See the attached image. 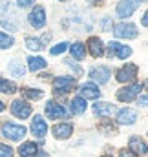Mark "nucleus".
Masks as SVG:
<instances>
[{
    "instance_id": "1",
    "label": "nucleus",
    "mask_w": 148,
    "mask_h": 157,
    "mask_svg": "<svg viewBox=\"0 0 148 157\" xmlns=\"http://www.w3.org/2000/svg\"><path fill=\"white\" fill-rule=\"evenodd\" d=\"M15 18H17V13H15L13 4L7 2V0H2V2H0V24H2L6 29H9V31H17L18 24L13 22Z\"/></svg>"
},
{
    "instance_id": "2",
    "label": "nucleus",
    "mask_w": 148,
    "mask_h": 157,
    "mask_svg": "<svg viewBox=\"0 0 148 157\" xmlns=\"http://www.w3.org/2000/svg\"><path fill=\"white\" fill-rule=\"evenodd\" d=\"M26 126L15 124V122H4L2 124V135L9 141H22L26 137Z\"/></svg>"
},
{
    "instance_id": "3",
    "label": "nucleus",
    "mask_w": 148,
    "mask_h": 157,
    "mask_svg": "<svg viewBox=\"0 0 148 157\" xmlns=\"http://www.w3.org/2000/svg\"><path fill=\"white\" fill-rule=\"evenodd\" d=\"M145 2H146V0H121V2L117 4L115 13H117L119 18H128V17H132V13H134L141 4H145Z\"/></svg>"
},
{
    "instance_id": "4",
    "label": "nucleus",
    "mask_w": 148,
    "mask_h": 157,
    "mask_svg": "<svg viewBox=\"0 0 148 157\" xmlns=\"http://www.w3.org/2000/svg\"><path fill=\"white\" fill-rule=\"evenodd\" d=\"M44 112H46L48 119H51V121H57V119H70V115H72L64 106H60V104L55 102V101H48Z\"/></svg>"
},
{
    "instance_id": "5",
    "label": "nucleus",
    "mask_w": 148,
    "mask_h": 157,
    "mask_svg": "<svg viewBox=\"0 0 148 157\" xmlns=\"http://www.w3.org/2000/svg\"><path fill=\"white\" fill-rule=\"evenodd\" d=\"M141 88H143V84H126L124 88L117 90V99L121 102H132V101L137 99Z\"/></svg>"
},
{
    "instance_id": "6",
    "label": "nucleus",
    "mask_w": 148,
    "mask_h": 157,
    "mask_svg": "<svg viewBox=\"0 0 148 157\" xmlns=\"http://www.w3.org/2000/svg\"><path fill=\"white\" fill-rule=\"evenodd\" d=\"M77 86L75 77H57L53 80V91L57 95H66Z\"/></svg>"
},
{
    "instance_id": "7",
    "label": "nucleus",
    "mask_w": 148,
    "mask_h": 157,
    "mask_svg": "<svg viewBox=\"0 0 148 157\" xmlns=\"http://www.w3.org/2000/svg\"><path fill=\"white\" fill-rule=\"evenodd\" d=\"M137 71H139V68H137L135 64L128 62V64H124L121 70H117L115 78H117L119 82H126V84H130V82H134V80L137 78Z\"/></svg>"
},
{
    "instance_id": "8",
    "label": "nucleus",
    "mask_w": 148,
    "mask_h": 157,
    "mask_svg": "<svg viewBox=\"0 0 148 157\" xmlns=\"http://www.w3.org/2000/svg\"><path fill=\"white\" fill-rule=\"evenodd\" d=\"M106 55L110 57V59H128L130 55H132V49L128 48V46H123V44H119V42H115V40H111L110 44H108V48H106Z\"/></svg>"
},
{
    "instance_id": "9",
    "label": "nucleus",
    "mask_w": 148,
    "mask_h": 157,
    "mask_svg": "<svg viewBox=\"0 0 148 157\" xmlns=\"http://www.w3.org/2000/svg\"><path fill=\"white\" fill-rule=\"evenodd\" d=\"M113 35L117 39H135L137 37V28L130 22H121L113 28Z\"/></svg>"
},
{
    "instance_id": "10",
    "label": "nucleus",
    "mask_w": 148,
    "mask_h": 157,
    "mask_svg": "<svg viewBox=\"0 0 148 157\" xmlns=\"http://www.w3.org/2000/svg\"><path fill=\"white\" fill-rule=\"evenodd\" d=\"M11 113L18 119H28L31 115V106L24 99H17L11 102Z\"/></svg>"
},
{
    "instance_id": "11",
    "label": "nucleus",
    "mask_w": 148,
    "mask_h": 157,
    "mask_svg": "<svg viewBox=\"0 0 148 157\" xmlns=\"http://www.w3.org/2000/svg\"><path fill=\"white\" fill-rule=\"evenodd\" d=\"M28 18H29V24L35 29H42L46 26V11H44V7L42 6H35Z\"/></svg>"
},
{
    "instance_id": "12",
    "label": "nucleus",
    "mask_w": 148,
    "mask_h": 157,
    "mask_svg": "<svg viewBox=\"0 0 148 157\" xmlns=\"http://www.w3.org/2000/svg\"><path fill=\"white\" fill-rule=\"evenodd\" d=\"M79 97H82L84 101L86 99H99L101 97V90L95 82H84L80 88H79Z\"/></svg>"
},
{
    "instance_id": "13",
    "label": "nucleus",
    "mask_w": 148,
    "mask_h": 157,
    "mask_svg": "<svg viewBox=\"0 0 148 157\" xmlns=\"http://www.w3.org/2000/svg\"><path fill=\"white\" fill-rule=\"evenodd\" d=\"M84 46L88 48V51H90V55L93 59H99V57L104 55V44H103V40L99 39V37H90Z\"/></svg>"
},
{
    "instance_id": "14",
    "label": "nucleus",
    "mask_w": 148,
    "mask_h": 157,
    "mask_svg": "<svg viewBox=\"0 0 148 157\" xmlns=\"http://www.w3.org/2000/svg\"><path fill=\"white\" fill-rule=\"evenodd\" d=\"M128 150H130L132 154H135V155H146L148 154L146 143H145L141 137H137V135H132V137H130V141H128Z\"/></svg>"
},
{
    "instance_id": "15",
    "label": "nucleus",
    "mask_w": 148,
    "mask_h": 157,
    "mask_svg": "<svg viewBox=\"0 0 148 157\" xmlns=\"http://www.w3.org/2000/svg\"><path fill=\"white\" fill-rule=\"evenodd\" d=\"M111 71L110 68H106V66H97V68H93L92 71H90V77L93 82H97V84H106L108 82V78H110Z\"/></svg>"
},
{
    "instance_id": "16",
    "label": "nucleus",
    "mask_w": 148,
    "mask_h": 157,
    "mask_svg": "<svg viewBox=\"0 0 148 157\" xmlns=\"http://www.w3.org/2000/svg\"><path fill=\"white\" fill-rule=\"evenodd\" d=\"M46 132H48V124H46V121L40 117V115H35L33 121H31V133H33L37 139H44Z\"/></svg>"
},
{
    "instance_id": "17",
    "label": "nucleus",
    "mask_w": 148,
    "mask_h": 157,
    "mask_svg": "<svg viewBox=\"0 0 148 157\" xmlns=\"http://www.w3.org/2000/svg\"><path fill=\"white\" fill-rule=\"evenodd\" d=\"M135 121H137V112H135V110H132V108H123V110H119V113H117V122H119V124L130 126V124H134Z\"/></svg>"
},
{
    "instance_id": "18",
    "label": "nucleus",
    "mask_w": 148,
    "mask_h": 157,
    "mask_svg": "<svg viewBox=\"0 0 148 157\" xmlns=\"http://www.w3.org/2000/svg\"><path fill=\"white\" fill-rule=\"evenodd\" d=\"M72 133H73V126L70 122H60V124L53 126V135L57 139H68Z\"/></svg>"
},
{
    "instance_id": "19",
    "label": "nucleus",
    "mask_w": 148,
    "mask_h": 157,
    "mask_svg": "<svg viewBox=\"0 0 148 157\" xmlns=\"http://www.w3.org/2000/svg\"><path fill=\"white\" fill-rule=\"evenodd\" d=\"M113 110H115V106L110 104V102H95L93 104V113L95 115H99V117H110L111 113H113Z\"/></svg>"
},
{
    "instance_id": "20",
    "label": "nucleus",
    "mask_w": 148,
    "mask_h": 157,
    "mask_svg": "<svg viewBox=\"0 0 148 157\" xmlns=\"http://www.w3.org/2000/svg\"><path fill=\"white\" fill-rule=\"evenodd\" d=\"M37 152H38V144L37 143H31V141L22 143L20 148H18V155L20 157H35Z\"/></svg>"
},
{
    "instance_id": "21",
    "label": "nucleus",
    "mask_w": 148,
    "mask_h": 157,
    "mask_svg": "<svg viewBox=\"0 0 148 157\" xmlns=\"http://www.w3.org/2000/svg\"><path fill=\"white\" fill-rule=\"evenodd\" d=\"M86 112V101L82 97H75L70 104V113L72 115H82Z\"/></svg>"
},
{
    "instance_id": "22",
    "label": "nucleus",
    "mask_w": 148,
    "mask_h": 157,
    "mask_svg": "<svg viewBox=\"0 0 148 157\" xmlns=\"http://www.w3.org/2000/svg\"><path fill=\"white\" fill-rule=\"evenodd\" d=\"M28 68H29V71L37 73V71H40V70L46 68V60H44L42 57H29V59H28Z\"/></svg>"
},
{
    "instance_id": "23",
    "label": "nucleus",
    "mask_w": 148,
    "mask_h": 157,
    "mask_svg": "<svg viewBox=\"0 0 148 157\" xmlns=\"http://www.w3.org/2000/svg\"><path fill=\"white\" fill-rule=\"evenodd\" d=\"M70 51H72V57L77 59V60H82V59L86 57V46H84L82 42H75V44H72Z\"/></svg>"
},
{
    "instance_id": "24",
    "label": "nucleus",
    "mask_w": 148,
    "mask_h": 157,
    "mask_svg": "<svg viewBox=\"0 0 148 157\" xmlns=\"http://www.w3.org/2000/svg\"><path fill=\"white\" fill-rule=\"evenodd\" d=\"M97 130L99 132H103V133H106V135H111V133H117V126L111 122L110 119L106 117L104 121H101L99 122V126H97Z\"/></svg>"
},
{
    "instance_id": "25",
    "label": "nucleus",
    "mask_w": 148,
    "mask_h": 157,
    "mask_svg": "<svg viewBox=\"0 0 148 157\" xmlns=\"http://www.w3.org/2000/svg\"><path fill=\"white\" fill-rule=\"evenodd\" d=\"M22 95H24L26 99L38 101V99H42L44 91H42V90H37V88H22Z\"/></svg>"
},
{
    "instance_id": "26",
    "label": "nucleus",
    "mask_w": 148,
    "mask_h": 157,
    "mask_svg": "<svg viewBox=\"0 0 148 157\" xmlns=\"http://www.w3.org/2000/svg\"><path fill=\"white\" fill-rule=\"evenodd\" d=\"M17 91V84L11 82V80H6V78H0V93H6V95H11Z\"/></svg>"
},
{
    "instance_id": "27",
    "label": "nucleus",
    "mask_w": 148,
    "mask_h": 157,
    "mask_svg": "<svg viewBox=\"0 0 148 157\" xmlns=\"http://www.w3.org/2000/svg\"><path fill=\"white\" fill-rule=\"evenodd\" d=\"M9 73L15 75V77H22V75L26 73V70H24V66L18 64L17 60H11V62H9Z\"/></svg>"
},
{
    "instance_id": "28",
    "label": "nucleus",
    "mask_w": 148,
    "mask_h": 157,
    "mask_svg": "<svg viewBox=\"0 0 148 157\" xmlns=\"http://www.w3.org/2000/svg\"><path fill=\"white\" fill-rule=\"evenodd\" d=\"M13 44H15V39H13L11 35L0 31V49H7V48H11Z\"/></svg>"
},
{
    "instance_id": "29",
    "label": "nucleus",
    "mask_w": 148,
    "mask_h": 157,
    "mask_svg": "<svg viewBox=\"0 0 148 157\" xmlns=\"http://www.w3.org/2000/svg\"><path fill=\"white\" fill-rule=\"evenodd\" d=\"M26 48L31 49V51H40V49H42V42H40L38 39L28 37V39H26Z\"/></svg>"
},
{
    "instance_id": "30",
    "label": "nucleus",
    "mask_w": 148,
    "mask_h": 157,
    "mask_svg": "<svg viewBox=\"0 0 148 157\" xmlns=\"http://www.w3.org/2000/svg\"><path fill=\"white\" fill-rule=\"evenodd\" d=\"M66 49H68V42H60V44L53 46V48L49 49V53H51V55H60V53H64Z\"/></svg>"
},
{
    "instance_id": "31",
    "label": "nucleus",
    "mask_w": 148,
    "mask_h": 157,
    "mask_svg": "<svg viewBox=\"0 0 148 157\" xmlns=\"http://www.w3.org/2000/svg\"><path fill=\"white\" fill-rule=\"evenodd\" d=\"M13 155H15L13 148H11L9 144H4V143H0V157H13Z\"/></svg>"
},
{
    "instance_id": "32",
    "label": "nucleus",
    "mask_w": 148,
    "mask_h": 157,
    "mask_svg": "<svg viewBox=\"0 0 148 157\" xmlns=\"http://www.w3.org/2000/svg\"><path fill=\"white\" fill-rule=\"evenodd\" d=\"M66 64H68V66H70V68L73 70V71L77 73V75H80V73H82V68H79V66H77V64H73L72 60H66Z\"/></svg>"
},
{
    "instance_id": "33",
    "label": "nucleus",
    "mask_w": 148,
    "mask_h": 157,
    "mask_svg": "<svg viewBox=\"0 0 148 157\" xmlns=\"http://www.w3.org/2000/svg\"><path fill=\"white\" fill-rule=\"evenodd\" d=\"M20 7H29L31 4H35V0H17Z\"/></svg>"
},
{
    "instance_id": "34",
    "label": "nucleus",
    "mask_w": 148,
    "mask_h": 157,
    "mask_svg": "<svg viewBox=\"0 0 148 157\" xmlns=\"http://www.w3.org/2000/svg\"><path fill=\"white\" fill-rule=\"evenodd\" d=\"M119 157H137V155H135V154H132L130 150H121Z\"/></svg>"
},
{
    "instance_id": "35",
    "label": "nucleus",
    "mask_w": 148,
    "mask_h": 157,
    "mask_svg": "<svg viewBox=\"0 0 148 157\" xmlns=\"http://www.w3.org/2000/svg\"><path fill=\"white\" fill-rule=\"evenodd\" d=\"M139 106H148V95L139 97Z\"/></svg>"
},
{
    "instance_id": "36",
    "label": "nucleus",
    "mask_w": 148,
    "mask_h": 157,
    "mask_svg": "<svg viewBox=\"0 0 148 157\" xmlns=\"http://www.w3.org/2000/svg\"><path fill=\"white\" fill-rule=\"evenodd\" d=\"M86 2L92 6H103V0H86Z\"/></svg>"
},
{
    "instance_id": "37",
    "label": "nucleus",
    "mask_w": 148,
    "mask_h": 157,
    "mask_svg": "<svg viewBox=\"0 0 148 157\" xmlns=\"http://www.w3.org/2000/svg\"><path fill=\"white\" fill-rule=\"evenodd\" d=\"M110 20H111V18H108V17H106V18H104V24H103V28H104V29H106V31H108V29H110Z\"/></svg>"
},
{
    "instance_id": "38",
    "label": "nucleus",
    "mask_w": 148,
    "mask_h": 157,
    "mask_svg": "<svg viewBox=\"0 0 148 157\" xmlns=\"http://www.w3.org/2000/svg\"><path fill=\"white\" fill-rule=\"evenodd\" d=\"M143 26H145V28H148V11L143 15Z\"/></svg>"
},
{
    "instance_id": "39",
    "label": "nucleus",
    "mask_w": 148,
    "mask_h": 157,
    "mask_svg": "<svg viewBox=\"0 0 148 157\" xmlns=\"http://www.w3.org/2000/svg\"><path fill=\"white\" fill-rule=\"evenodd\" d=\"M35 157H49V155H48V154H46L44 150H38V152H37V155H35Z\"/></svg>"
},
{
    "instance_id": "40",
    "label": "nucleus",
    "mask_w": 148,
    "mask_h": 157,
    "mask_svg": "<svg viewBox=\"0 0 148 157\" xmlns=\"http://www.w3.org/2000/svg\"><path fill=\"white\" fill-rule=\"evenodd\" d=\"M4 110H6V104H4V102L0 101V112H4Z\"/></svg>"
},
{
    "instance_id": "41",
    "label": "nucleus",
    "mask_w": 148,
    "mask_h": 157,
    "mask_svg": "<svg viewBox=\"0 0 148 157\" xmlns=\"http://www.w3.org/2000/svg\"><path fill=\"white\" fill-rule=\"evenodd\" d=\"M143 88H145V90H146V91H148V78H146V80H145V84H143Z\"/></svg>"
},
{
    "instance_id": "42",
    "label": "nucleus",
    "mask_w": 148,
    "mask_h": 157,
    "mask_svg": "<svg viewBox=\"0 0 148 157\" xmlns=\"http://www.w3.org/2000/svg\"><path fill=\"white\" fill-rule=\"evenodd\" d=\"M103 157H111V155H103Z\"/></svg>"
},
{
    "instance_id": "43",
    "label": "nucleus",
    "mask_w": 148,
    "mask_h": 157,
    "mask_svg": "<svg viewBox=\"0 0 148 157\" xmlns=\"http://www.w3.org/2000/svg\"><path fill=\"white\" fill-rule=\"evenodd\" d=\"M60 2H66V0H60Z\"/></svg>"
}]
</instances>
